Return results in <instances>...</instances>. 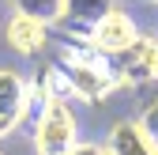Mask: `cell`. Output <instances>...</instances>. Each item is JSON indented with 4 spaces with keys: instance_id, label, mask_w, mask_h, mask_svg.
Instances as JSON below:
<instances>
[{
    "instance_id": "cell-1",
    "label": "cell",
    "mask_w": 158,
    "mask_h": 155,
    "mask_svg": "<svg viewBox=\"0 0 158 155\" xmlns=\"http://www.w3.org/2000/svg\"><path fill=\"white\" fill-rule=\"evenodd\" d=\"M56 64L68 76L72 99H79V102H102L113 91H121L117 68L106 61V53H98L90 42H79V38H75V46L68 42L60 49V57H56Z\"/></svg>"
},
{
    "instance_id": "cell-2",
    "label": "cell",
    "mask_w": 158,
    "mask_h": 155,
    "mask_svg": "<svg viewBox=\"0 0 158 155\" xmlns=\"http://www.w3.org/2000/svg\"><path fill=\"white\" fill-rule=\"evenodd\" d=\"M79 144V121L68 106V99H49L38 106L34 121V155H68Z\"/></svg>"
},
{
    "instance_id": "cell-3",
    "label": "cell",
    "mask_w": 158,
    "mask_h": 155,
    "mask_svg": "<svg viewBox=\"0 0 158 155\" xmlns=\"http://www.w3.org/2000/svg\"><path fill=\"white\" fill-rule=\"evenodd\" d=\"M117 68V83L121 87H143L158 80V38L154 34H139L135 42L121 53Z\"/></svg>"
},
{
    "instance_id": "cell-4",
    "label": "cell",
    "mask_w": 158,
    "mask_h": 155,
    "mask_svg": "<svg viewBox=\"0 0 158 155\" xmlns=\"http://www.w3.org/2000/svg\"><path fill=\"white\" fill-rule=\"evenodd\" d=\"M135 38H139V27H135V19L121 8H109L98 23L90 27V34L83 38V42H90L98 53H106V57H121Z\"/></svg>"
},
{
    "instance_id": "cell-5",
    "label": "cell",
    "mask_w": 158,
    "mask_h": 155,
    "mask_svg": "<svg viewBox=\"0 0 158 155\" xmlns=\"http://www.w3.org/2000/svg\"><path fill=\"white\" fill-rule=\"evenodd\" d=\"M30 106V80H23L15 68H0V140L27 121Z\"/></svg>"
},
{
    "instance_id": "cell-6",
    "label": "cell",
    "mask_w": 158,
    "mask_h": 155,
    "mask_svg": "<svg viewBox=\"0 0 158 155\" xmlns=\"http://www.w3.org/2000/svg\"><path fill=\"white\" fill-rule=\"evenodd\" d=\"M8 46L23 57H38L45 46H49V23L38 15H27V11H15L8 19Z\"/></svg>"
},
{
    "instance_id": "cell-7",
    "label": "cell",
    "mask_w": 158,
    "mask_h": 155,
    "mask_svg": "<svg viewBox=\"0 0 158 155\" xmlns=\"http://www.w3.org/2000/svg\"><path fill=\"white\" fill-rule=\"evenodd\" d=\"M109 155H158V144L143 121H117L106 136Z\"/></svg>"
},
{
    "instance_id": "cell-8",
    "label": "cell",
    "mask_w": 158,
    "mask_h": 155,
    "mask_svg": "<svg viewBox=\"0 0 158 155\" xmlns=\"http://www.w3.org/2000/svg\"><path fill=\"white\" fill-rule=\"evenodd\" d=\"M109 8H117L113 0H64V15H60V23L68 27V34L72 38H83L90 34V27L102 19Z\"/></svg>"
},
{
    "instance_id": "cell-9",
    "label": "cell",
    "mask_w": 158,
    "mask_h": 155,
    "mask_svg": "<svg viewBox=\"0 0 158 155\" xmlns=\"http://www.w3.org/2000/svg\"><path fill=\"white\" fill-rule=\"evenodd\" d=\"M8 4L15 11H27V15H38V19H45V23H60V15H64V0H8Z\"/></svg>"
},
{
    "instance_id": "cell-10",
    "label": "cell",
    "mask_w": 158,
    "mask_h": 155,
    "mask_svg": "<svg viewBox=\"0 0 158 155\" xmlns=\"http://www.w3.org/2000/svg\"><path fill=\"white\" fill-rule=\"evenodd\" d=\"M139 121L147 125V132H151V136H154V144H158V95H154V99L143 106V113H139Z\"/></svg>"
},
{
    "instance_id": "cell-11",
    "label": "cell",
    "mask_w": 158,
    "mask_h": 155,
    "mask_svg": "<svg viewBox=\"0 0 158 155\" xmlns=\"http://www.w3.org/2000/svg\"><path fill=\"white\" fill-rule=\"evenodd\" d=\"M68 155H109V151H106L102 144H83V140H79V144H75Z\"/></svg>"
},
{
    "instance_id": "cell-12",
    "label": "cell",
    "mask_w": 158,
    "mask_h": 155,
    "mask_svg": "<svg viewBox=\"0 0 158 155\" xmlns=\"http://www.w3.org/2000/svg\"><path fill=\"white\" fill-rule=\"evenodd\" d=\"M139 4H151V8H158V0H139Z\"/></svg>"
},
{
    "instance_id": "cell-13",
    "label": "cell",
    "mask_w": 158,
    "mask_h": 155,
    "mask_svg": "<svg viewBox=\"0 0 158 155\" xmlns=\"http://www.w3.org/2000/svg\"><path fill=\"white\" fill-rule=\"evenodd\" d=\"M0 155H4V151H0Z\"/></svg>"
}]
</instances>
